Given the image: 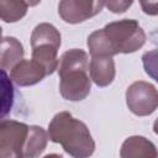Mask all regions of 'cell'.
I'll use <instances>...</instances> for the list:
<instances>
[{
  "label": "cell",
  "instance_id": "obj_1",
  "mask_svg": "<svg viewBox=\"0 0 158 158\" xmlns=\"http://www.w3.org/2000/svg\"><path fill=\"white\" fill-rule=\"evenodd\" d=\"M146 32L137 20L122 19L110 22L88 37L90 56L114 57L118 53H133L146 43Z\"/></svg>",
  "mask_w": 158,
  "mask_h": 158
},
{
  "label": "cell",
  "instance_id": "obj_2",
  "mask_svg": "<svg viewBox=\"0 0 158 158\" xmlns=\"http://www.w3.org/2000/svg\"><path fill=\"white\" fill-rule=\"evenodd\" d=\"M47 133L52 142L59 143L73 158H89L95 151V142L88 126L68 111L53 116Z\"/></svg>",
  "mask_w": 158,
  "mask_h": 158
},
{
  "label": "cell",
  "instance_id": "obj_3",
  "mask_svg": "<svg viewBox=\"0 0 158 158\" xmlns=\"http://www.w3.org/2000/svg\"><path fill=\"white\" fill-rule=\"evenodd\" d=\"M57 69L62 98L69 101L86 99L91 89L88 53L80 48L65 51L58 60Z\"/></svg>",
  "mask_w": 158,
  "mask_h": 158
},
{
  "label": "cell",
  "instance_id": "obj_4",
  "mask_svg": "<svg viewBox=\"0 0 158 158\" xmlns=\"http://www.w3.org/2000/svg\"><path fill=\"white\" fill-rule=\"evenodd\" d=\"M62 43L60 32L48 22L37 25L31 33L32 58L47 72L53 74L58 67V49Z\"/></svg>",
  "mask_w": 158,
  "mask_h": 158
},
{
  "label": "cell",
  "instance_id": "obj_5",
  "mask_svg": "<svg viewBox=\"0 0 158 158\" xmlns=\"http://www.w3.org/2000/svg\"><path fill=\"white\" fill-rule=\"evenodd\" d=\"M126 104L136 116H148L158 106V94L153 84L143 80L132 83L126 90Z\"/></svg>",
  "mask_w": 158,
  "mask_h": 158
},
{
  "label": "cell",
  "instance_id": "obj_6",
  "mask_svg": "<svg viewBox=\"0 0 158 158\" xmlns=\"http://www.w3.org/2000/svg\"><path fill=\"white\" fill-rule=\"evenodd\" d=\"M104 6H105L104 1L62 0L58 4V14L64 22L79 23L98 15Z\"/></svg>",
  "mask_w": 158,
  "mask_h": 158
},
{
  "label": "cell",
  "instance_id": "obj_7",
  "mask_svg": "<svg viewBox=\"0 0 158 158\" xmlns=\"http://www.w3.org/2000/svg\"><path fill=\"white\" fill-rule=\"evenodd\" d=\"M46 69L33 59H21L10 70L11 80L19 86H31L47 77Z\"/></svg>",
  "mask_w": 158,
  "mask_h": 158
},
{
  "label": "cell",
  "instance_id": "obj_8",
  "mask_svg": "<svg viewBox=\"0 0 158 158\" xmlns=\"http://www.w3.org/2000/svg\"><path fill=\"white\" fill-rule=\"evenodd\" d=\"M28 131L30 126L23 122L10 118H0V141H5L14 146L20 152L21 158Z\"/></svg>",
  "mask_w": 158,
  "mask_h": 158
},
{
  "label": "cell",
  "instance_id": "obj_9",
  "mask_svg": "<svg viewBox=\"0 0 158 158\" xmlns=\"http://www.w3.org/2000/svg\"><path fill=\"white\" fill-rule=\"evenodd\" d=\"M115 60L107 56H91L89 63L90 79L100 88L110 85L115 79Z\"/></svg>",
  "mask_w": 158,
  "mask_h": 158
},
{
  "label": "cell",
  "instance_id": "obj_10",
  "mask_svg": "<svg viewBox=\"0 0 158 158\" xmlns=\"http://www.w3.org/2000/svg\"><path fill=\"white\" fill-rule=\"evenodd\" d=\"M121 158H157V148L152 141L143 136L126 138L120 149Z\"/></svg>",
  "mask_w": 158,
  "mask_h": 158
},
{
  "label": "cell",
  "instance_id": "obj_11",
  "mask_svg": "<svg viewBox=\"0 0 158 158\" xmlns=\"http://www.w3.org/2000/svg\"><path fill=\"white\" fill-rule=\"evenodd\" d=\"M23 57V47L16 37H2L0 41V68L11 70Z\"/></svg>",
  "mask_w": 158,
  "mask_h": 158
},
{
  "label": "cell",
  "instance_id": "obj_12",
  "mask_svg": "<svg viewBox=\"0 0 158 158\" xmlns=\"http://www.w3.org/2000/svg\"><path fill=\"white\" fill-rule=\"evenodd\" d=\"M48 139H49L48 133L44 128H42L41 126H36V125L30 126L28 136H27L23 152H22V158L40 157L44 152Z\"/></svg>",
  "mask_w": 158,
  "mask_h": 158
},
{
  "label": "cell",
  "instance_id": "obj_13",
  "mask_svg": "<svg viewBox=\"0 0 158 158\" xmlns=\"http://www.w3.org/2000/svg\"><path fill=\"white\" fill-rule=\"evenodd\" d=\"M14 84L6 70L0 68V118H5L14 106Z\"/></svg>",
  "mask_w": 158,
  "mask_h": 158
},
{
  "label": "cell",
  "instance_id": "obj_14",
  "mask_svg": "<svg viewBox=\"0 0 158 158\" xmlns=\"http://www.w3.org/2000/svg\"><path fill=\"white\" fill-rule=\"evenodd\" d=\"M28 2L15 0H0V20L12 23L20 21L28 10Z\"/></svg>",
  "mask_w": 158,
  "mask_h": 158
},
{
  "label": "cell",
  "instance_id": "obj_15",
  "mask_svg": "<svg viewBox=\"0 0 158 158\" xmlns=\"http://www.w3.org/2000/svg\"><path fill=\"white\" fill-rule=\"evenodd\" d=\"M132 5V1H106L105 2V6L114 14H121V12H125L130 6Z\"/></svg>",
  "mask_w": 158,
  "mask_h": 158
},
{
  "label": "cell",
  "instance_id": "obj_16",
  "mask_svg": "<svg viewBox=\"0 0 158 158\" xmlns=\"http://www.w3.org/2000/svg\"><path fill=\"white\" fill-rule=\"evenodd\" d=\"M0 158H21V154L11 144L0 141Z\"/></svg>",
  "mask_w": 158,
  "mask_h": 158
},
{
  "label": "cell",
  "instance_id": "obj_17",
  "mask_svg": "<svg viewBox=\"0 0 158 158\" xmlns=\"http://www.w3.org/2000/svg\"><path fill=\"white\" fill-rule=\"evenodd\" d=\"M42 158H63V157L60 154H57V153H51V154H47V156H44Z\"/></svg>",
  "mask_w": 158,
  "mask_h": 158
},
{
  "label": "cell",
  "instance_id": "obj_18",
  "mask_svg": "<svg viewBox=\"0 0 158 158\" xmlns=\"http://www.w3.org/2000/svg\"><path fill=\"white\" fill-rule=\"evenodd\" d=\"M1 38H2V28L0 26V41H1Z\"/></svg>",
  "mask_w": 158,
  "mask_h": 158
}]
</instances>
